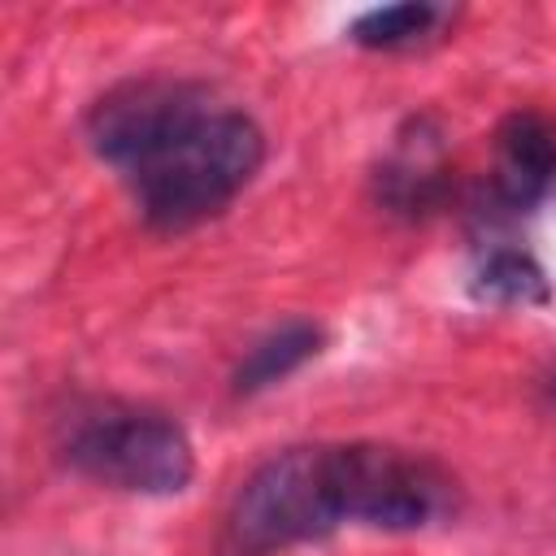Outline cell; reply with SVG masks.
<instances>
[{
  "label": "cell",
  "instance_id": "277c9868",
  "mask_svg": "<svg viewBox=\"0 0 556 556\" xmlns=\"http://www.w3.org/2000/svg\"><path fill=\"white\" fill-rule=\"evenodd\" d=\"M348 491H352V526L369 530H426L456 513L460 486L447 465L426 452H408L395 443H348Z\"/></svg>",
  "mask_w": 556,
  "mask_h": 556
},
{
  "label": "cell",
  "instance_id": "7a4b0ae2",
  "mask_svg": "<svg viewBox=\"0 0 556 556\" xmlns=\"http://www.w3.org/2000/svg\"><path fill=\"white\" fill-rule=\"evenodd\" d=\"M348 521V443H295L239 482L222 513L213 556H282Z\"/></svg>",
  "mask_w": 556,
  "mask_h": 556
},
{
  "label": "cell",
  "instance_id": "5b68a950",
  "mask_svg": "<svg viewBox=\"0 0 556 556\" xmlns=\"http://www.w3.org/2000/svg\"><path fill=\"white\" fill-rule=\"evenodd\" d=\"M556 187V122L539 109H513L495 126L486 204L495 213H530Z\"/></svg>",
  "mask_w": 556,
  "mask_h": 556
},
{
  "label": "cell",
  "instance_id": "52a82bcc",
  "mask_svg": "<svg viewBox=\"0 0 556 556\" xmlns=\"http://www.w3.org/2000/svg\"><path fill=\"white\" fill-rule=\"evenodd\" d=\"M326 348V330L308 317H291L282 326H274L269 334H261L243 361L235 365L230 374V391L235 395H256V391H269L278 387L282 378H291L300 365H308L317 352Z\"/></svg>",
  "mask_w": 556,
  "mask_h": 556
},
{
  "label": "cell",
  "instance_id": "6da1fadb",
  "mask_svg": "<svg viewBox=\"0 0 556 556\" xmlns=\"http://www.w3.org/2000/svg\"><path fill=\"white\" fill-rule=\"evenodd\" d=\"M87 143L109 161L156 235H182L222 217L265 165V130L252 113L217 104L187 78H126L87 109Z\"/></svg>",
  "mask_w": 556,
  "mask_h": 556
},
{
  "label": "cell",
  "instance_id": "8992f818",
  "mask_svg": "<svg viewBox=\"0 0 556 556\" xmlns=\"http://www.w3.org/2000/svg\"><path fill=\"white\" fill-rule=\"evenodd\" d=\"M443 195H447V165L439 152V135H430L426 122H413L378 169V200L391 213L421 217L439 208Z\"/></svg>",
  "mask_w": 556,
  "mask_h": 556
},
{
  "label": "cell",
  "instance_id": "ba28073f",
  "mask_svg": "<svg viewBox=\"0 0 556 556\" xmlns=\"http://www.w3.org/2000/svg\"><path fill=\"white\" fill-rule=\"evenodd\" d=\"M456 13L447 4H430V0H400V4H382V9H365L352 26L348 39L369 48V52H413L430 39L443 35V26Z\"/></svg>",
  "mask_w": 556,
  "mask_h": 556
},
{
  "label": "cell",
  "instance_id": "9c48e42d",
  "mask_svg": "<svg viewBox=\"0 0 556 556\" xmlns=\"http://www.w3.org/2000/svg\"><path fill=\"white\" fill-rule=\"evenodd\" d=\"M473 295L478 300H491V304L534 308V304H547L552 300V287H547L543 265L526 248L500 243V248H491L478 261V269H473Z\"/></svg>",
  "mask_w": 556,
  "mask_h": 556
},
{
  "label": "cell",
  "instance_id": "3957f363",
  "mask_svg": "<svg viewBox=\"0 0 556 556\" xmlns=\"http://www.w3.org/2000/svg\"><path fill=\"white\" fill-rule=\"evenodd\" d=\"M61 460L126 495H178L195 478V447L165 408L135 400H78L56 421Z\"/></svg>",
  "mask_w": 556,
  "mask_h": 556
}]
</instances>
